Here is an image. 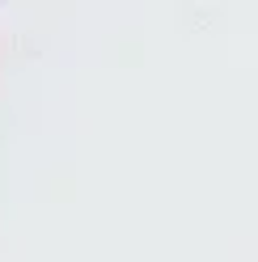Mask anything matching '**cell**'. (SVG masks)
<instances>
[]
</instances>
